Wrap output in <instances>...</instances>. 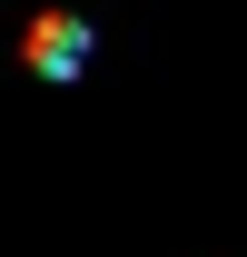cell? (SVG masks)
<instances>
[{
	"label": "cell",
	"instance_id": "6da1fadb",
	"mask_svg": "<svg viewBox=\"0 0 247 257\" xmlns=\"http://www.w3.org/2000/svg\"><path fill=\"white\" fill-rule=\"evenodd\" d=\"M79 50H89V40H79V20H40V30H30V69H40V79H69V69H79Z\"/></svg>",
	"mask_w": 247,
	"mask_h": 257
}]
</instances>
